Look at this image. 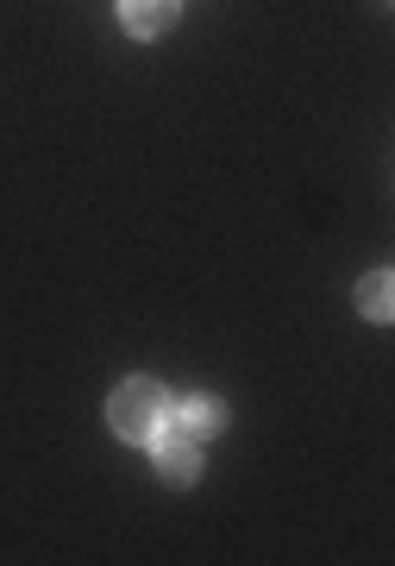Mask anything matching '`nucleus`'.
I'll return each instance as SVG.
<instances>
[{"instance_id":"obj_5","label":"nucleus","mask_w":395,"mask_h":566,"mask_svg":"<svg viewBox=\"0 0 395 566\" xmlns=\"http://www.w3.org/2000/svg\"><path fill=\"white\" fill-rule=\"evenodd\" d=\"M220 422H226V403H214V397H189L182 403V428L189 434H214Z\"/></svg>"},{"instance_id":"obj_3","label":"nucleus","mask_w":395,"mask_h":566,"mask_svg":"<svg viewBox=\"0 0 395 566\" xmlns=\"http://www.w3.org/2000/svg\"><path fill=\"white\" fill-rule=\"evenodd\" d=\"M177 13H182V0H119V20H126L132 39H158V32H170Z\"/></svg>"},{"instance_id":"obj_4","label":"nucleus","mask_w":395,"mask_h":566,"mask_svg":"<svg viewBox=\"0 0 395 566\" xmlns=\"http://www.w3.org/2000/svg\"><path fill=\"white\" fill-rule=\"evenodd\" d=\"M389 296H395V283H389V271H371V277L357 283V308L371 315V322H389Z\"/></svg>"},{"instance_id":"obj_1","label":"nucleus","mask_w":395,"mask_h":566,"mask_svg":"<svg viewBox=\"0 0 395 566\" xmlns=\"http://www.w3.org/2000/svg\"><path fill=\"white\" fill-rule=\"evenodd\" d=\"M107 422H114L119 441H151L163 422H170V397H163L158 378H126L107 403Z\"/></svg>"},{"instance_id":"obj_2","label":"nucleus","mask_w":395,"mask_h":566,"mask_svg":"<svg viewBox=\"0 0 395 566\" xmlns=\"http://www.w3.org/2000/svg\"><path fill=\"white\" fill-rule=\"evenodd\" d=\"M151 441H158V472L170 479V485H189V479L201 472V434H189L182 422H163Z\"/></svg>"}]
</instances>
